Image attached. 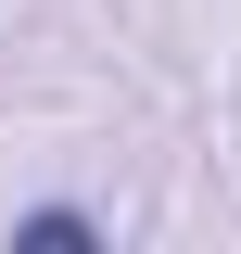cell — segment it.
<instances>
[{"mask_svg": "<svg viewBox=\"0 0 241 254\" xmlns=\"http://www.w3.org/2000/svg\"><path fill=\"white\" fill-rule=\"evenodd\" d=\"M13 242H63V254H89V242H102V216H76V203H38Z\"/></svg>", "mask_w": 241, "mask_h": 254, "instance_id": "cell-1", "label": "cell"}]
</instances>
